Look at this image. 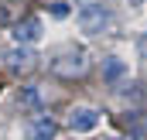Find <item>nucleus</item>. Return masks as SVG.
I'll return each mask as SVG.
<instances>
[{"instance_id":"39448f33","label":"nucleus","mask_w":147,"mask_h":140,"mask_svg":"<svg viewBox=\"0 0 147 140\" xmlns=\"http://www.w3.org/2000/svg\"><path fill=\"white\" fill-rule=\"evenodd\" d=\"M34 65V55L28 51V48H14V51H7V69L14 72H28Z\"/></svg>"},{"instance_id":"f257e3e1","label":"nucleus","mask_w":147,"mask_h":140,"mask_svg":"<svg viewBox=\"0 0 147 140\" xmlns=\"http://www.w3.org/2000/svg\"><path fill=\"white\" fill-rule=\"evenodd\" d=\"M75 21H79V28H82L86 34H99V31H106V28L113 24V14H110V7H103V3H96V0H89V3H82V7H79Z\"/></svg>"},{"instance_id":"7ed1b4c3","label":"nucleus","mask_w":147,"mask_h":140,"mask_svg":"<svg viewBox=\"0 0 147 140\" xmlns=\"http://www.w3.org/2000/svg\"><path fill=\"white\" fill-rule=\"evenodd\" d=\"M51 69L58 72V75H65V79L69 75H82V72L89 69V58H86V51H69L65 62H55Z\"/></svg>"},{"instance_id":"0eeeda50","label":"nucleus","mask_w":147,"mask_h":140,"mask_svg":"<svg viewBox=\"0 0 147 140\" xmlns=\"http://www.w3.org/2000/svg\"><path fill=\"white\" fill-rule=\"evenodd\" d=\"M55 130H58V127H55L48 116H38L34 127H31V133H34V137H55Z\"/></svg>"},{"instance_id":"423d86ee","label":"nucleus","mask_w":147,"mask_h":140,"mask_svg":"<svg viewBox=\"0 0 147 140\" xmlns=\"http://www.w3.org/2000/svg\"><path fill=\"white\" fill-rule=\"evenodd\" d=\"M120 75H123V62H120V58H106V62H103V79H106V82H116Z\"/></svg>"},{"instance_id":"1a4fd4ad","label":"nucleus","mask_w":147,"mask_h":140,"mask_svg":"<svg viewBox=\"0 0 147 140\" xmlns=\"http://www.w3.org/2000/svg\"><path fill=\"white\" fill-rule=\"evenodd\" d=\"M51 17H69V7L65 3H51Z\"/></svg>"},{"instance_id":"6e6552de","label":"nucleus","mask_w":147,"mask_h":140,"mask_svg":"<svg viewBox=\"0 0 147 140\" xmlns=\"http://www.w3.org/2000/svg\"><path fill=\"white\" fill-rule=\"evenodd\" d=\"M21 99H24L28 106H34V109H41V92H38V89H31V85L24 89V96H21Z\"/></svg>"},{"instance_id":"20e7f679","label":"nucleus","mask_w":147,"mask_h":140,"mask_svg":"<svg viewBox=\"0 0 147 140\" xmlns=\"http://www.w3.org/2000/svg\"><path fill=\"white\" fill-rule=\"evenodd\" d=\"M10 34H14V41H17V44H31V41H38V38H41V21H38V17L17 21Z\"/></svg>"},{"instance_id":"9b49d317","label":"nucleus","mask_w":147,"mask_h":140,"mask_svg":"<svg viewBox=\"0 0 147 140\" xmlns=\"http://www.w3.org/2000/svg\"><path fill=\"white\" fill-rule=\"evenodd\" d=\"M130 3H134V7H137V3H144V0H130Z\"/></svg>"},{"instance_id":"9d476101","label":"nucleus","mask_w":147,"mask_h":140,"mask_svg":"<svg viewBox=\"0 0 147 140\" xmlns=\"http://www.w3.org/2000/svg\"><path fill=\"white\" fill-rule=\"evenodd\" d=\"M137 48H140V58H147V34L140 38V44H137Z\"/></svg>"},{"instance_id":"f03ea898","label":"nucleus","mask_w":147,"mask_h":140,"mask_svg":"<svg viewBox=\"0 0 147 140\" xmlns=\"http://www.w3.org/2000/svg\"><path fill=\"white\" fill-rule=\"evenodd\" d=\"M96 127H99V113H96V109L75 106L72 113H69V130H75V133H89V130H96Z\"/></svg>"}]
</instances>
